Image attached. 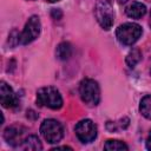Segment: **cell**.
<instances>
[{
  "label": "cell",
  "instance_id": "cell-8",
  "mask_svg": "<svg viewBox=\"0 0 151 151\" xmlns=\"http://www.w3.org/2000/svg\"><path fill=\"white\" fill-rule=\"evenodd\" d=\"M0 101L4 107H15L19 103L17 94L12 90V87L5 83L4 80L0 83Z\"/></svg>",
  "mask_w": 151,
  "mask_h": 151
},
{
  "label": "cell",
  "instance_id": "cell-7",
  "mask_svg": "<svg viewBox=\"0 0 151 151\" xmlns=\"http://www.w3.org/2000/svg\"><path fill=\"white\" fill-rule=\"evenodd\" d=\"M74 132L80 142L91 143L97 137V126L91 119H83L76 124Z\"/></svg>",
  "mask_w": 151,
  "mask_h": 151
},
{
  "label": "cell",
  "instance_id": "cell-11",
  "mask_svg": "<svg viewBox=\"0 0 151 151\" xmlns=\"http://www.w3.org/2000/svg\"><path fill=\"white\" fill-rule=\"evenodd\" d=\"M21 149H24V150H41L42 149V145H41L40 139L37 136L31 134V136L26 137L22 140Z\"/></svg>",
  "mask_w": 151,
  "mask_h": 151
},
{
  "label": "cell",
  "instance_id": "cell-16",
  "mask_svg": "<svg viewBox=\"0 0 151 151\" xmlns=\"http://www.w3.org/2000/svg\"><path fill=\"white\" fill-rule=\"evenodd\" d=\"M8 38H9V39H8L9 45H11L12 47H14V46L18 45V44H21V41H20V34L18 33L17 29H13V31L9 33V37H8Z\"/></svg>",
  "mask_w": 151,
  "mask_h": 151
},
{
  "label": "cell",
  "instance_id": "cell-6",
  "mask_svg": "<svg viewBox=\"0 0 151 151\" xmlns=\"http://www.w3.org/2000/svg\"><path fill=\"white\" fill-rule=\"evenodd\" d=\"M40 31H41V22H40V19L38 15H32L25 27H24V31L20 33V41L22 45H27V44H31L32 41H34L39 34H40Z\"/></svg>",
  "mask_w": 151,
  "mask_h": 151
},
{
  "label": "cell",
  "instance_id": "cell-19",
  "mask_svg": "<svg viewBox=\"0 0 151 151\" xmlns=\"http://www.w3.org/2000/svg\"><path fill=\"white\" fill-rule=\"evenodd\" d=\"M47 2H57V1H59V0H46Z\"/></svg>",
  "mask_w": 151,
  "mask_h": 151
},
{
  "label": "cell",
  "instance_id": "cell-13",
  "mask_svg": "<svg viewBox=\"0 0 151 151\" xmlns=\"http://www.w3.org/2000/svg\"><path fill=\"white\" fill-rule=\"evenodd\" d=\"M139 111L146 119L151 120V94H146L142 98L139 104Z\"/></svg>",
  "mask_w": 151,
  "mask_h": 151
},
{
  "label": "cell",
  "instance_id": "cell-4",
  "mask_svg": "<svg viewBox=\"0 0 151 151\" xmlns=\"http://www.w3.org/2000/svg\"><path fill=\"white\" fill-rule=\"evenodd\" d=\"M94 15L98 24L104 29H110L114 21V12L110 0H97Z\"/></svg>",
  "mask_w": 151,
  "mask_h": 151
},
{
  "label": "cell",
  "instance_id": "cell-17",
  "mask_svg": "<svg viewBox=\"0 0 151 151\" xmlns=\"http://www.w3.org/2000/svg\"><path fill=\"white\" fill-rule=\"evenodd\" d=\"M146 149L151 151V132L149 133V136H147V139H146Z\"/></svg>",
  "mask_w": 151,
  "mask_h": 151
},
{
  "label": "cell",
  "instance_id": "cell-15",
  "mask_svg": "<svg viewBox=\"0 0 151 151\" xmlns=\"http://www.w3.org/2000/svg\"><path fill=\"white\" fill-rule=\"evenodd\" d=\"M140 59H142V53H140V51H139L138 48H133V50H131V51L129 52V54L126 55L125 61H126V64H127L129 67H134V66L139 63Z\"/></svg>",
  "mask_w": 151,
  "mask_h": 151
},
{
  "label": "cell",
  "instance_id": "cell-12",
  "mask_svg": "<svg viewBox=\"0 0 151 151\" xmlns=\"http://www.w3.org/2000/svg\"><path fill=\"white\" fill-rule=\"evenodd\" d=\"M55 54H57V58L59 60H67L71 57V54H72V46L68 42H66V41L60 42L57 46Z\"/></svg>",
  "mask_w": 151,
  "mask_h": 151
},
{
  "label": "cell",
  "instance_id": "cell-20",
  "mask_svg": "<svg viewBox=\"0 0 151 151\" xmlns=\"http://www.w3.org/2000/svg\"><path fill=\"white\" fill-rule=\"evenodd\" d=\"M150 26H151V12H150Z\"/></svg>",
  "mask_w": 151,
  "mask_h": 151
},
{
  "label": "cell",
  "instance_id": "cell-18",
  "mask_svg": "<svg viewBox=\"0 0 151 151\" xmlns=\"http://www.w3.org/2000/svg\"><path fill=\"white\" fill-rule=\"evenodd\" d=\"M54 150H72V147H70V146H57Z\"/></svg>",
  "mask_w": 151,
  "mask_h": 151
},
{
  "label": "cell",
  "instance_id": "cell-14",
  "mask_svg": "<svg viewBox=\"0 0 151 151\" xmlns=\"http://www.w3.org/2000/svg\"><path fill=\"white\" fill-rule=\"evenodd\" d=\"M104 149L105 150H109V151H118V150H129V146L124 142H122V140H118V139H109L105 143Z\"/></svg>",
  "mask_w": 151,
  "mask_h": 151
},
{
  "label": "cell",
  "instance_id": "cell-3",
  "mask_svg": "<svg viewBox=\"0 0 151 151\" xmlns=\"http://www.w3.org/2000/svg\"><path fill=\"white\" fill-rule=\"evenodd\" d=\"M142 33H143V29L138 24L125 22L117 28L116 37L120 44L125 46H131L140 38Z\"/></svg>",
  "mask_w": 151,
  "mask_h": 151
},
{
  "label": "cell",
  "instance_id": "cell-10",
  "mask_svg": "<svg viewBox=\"0 0 151 151\" xmlns=\"http://www.w3.org/2000/svg\"><path fill=\"white\" fill-rule=\"evenodd\" d=\"M145 13H146L145 5L142 2H138V1H134L126 7V14H127V17H130L132 19H139V18L144 17Z\"/></svg>",
  "mask_w": 151,
  "mask_h": 151
},
{
  "label": "cell",
  "instance_id": "cell-21",
  "mask_svg": "<svg viewBox=\"0 0 151 151\" xmlns=\"http://www.w3.org/2000/svg\"><path fill=\"white\" fill-rule=\"evenodd\" d=\"M150 72H151V71H150Z\"/></svg>",
  "mask_w": 151,
  "mask_h": 151
},
{
  "label": "cell",
  "instance_id": "cell-5",
  "mask_svg": "<svg viewBox=\"0 0 151 151\" xmlns=\"http://www.w3.org/2000/svg\"><path fill=\"white\" fill-rule=\"evenodd\" d=\"M40 132L45 140H47L51 144H55L60 142L64 137V127L63 125L55 120V119H45L41 123Z\"/></svg>",
  "mask_w": 151,
  "mask_h": 151
},
{
  "label": "cell",
  "instance_id": "cell-1",
  "mask_svg": "<svg viewBox=\"0 0 151 151\" xmlns=\"http://www.w3.org/2000/svg\"><path fill=\"white\" fill-rule=\"evenodd\" d=\"M37 103L40 106H46L52 110H58L63 106V97L53 86H45L37 92Z\"/></svg>",
  "mask_w": 151,
  "mask_h": 151
},
{
  "label": "cell",
  "instance_id": "cell-9",
  "mask_svg": "<svg viewBox=\"0 0 151 151\" xmlns=\"http://www.w3.org/2000/svg\"><path fill=\"white\" fill-rule=\"evenodd\" d=\"M21 136H22L21 129L18 127V126H8L4 131V138H5V140L9 145H12V146H18V145H20L22 143Z\"/></svg>",
  "mask_w": 151,
  "mask_h": 151
},
{
  "label": "cell",
  "instance_id": "cell-2",
  "mask_svg": "<svg viewBox=\"0 0 151 151\" xmlns=\"http://www.w3.org/2000/svg\"><path fill=\"white\" fill-rule=\"evenodd\" d=\"M79 94L81 100L88 106H97L100 101V88L96 80L86 78L79 85Z\"/></svg>",
  "mask_w": 151,
  "mask_h": 151
}]
</instances>
